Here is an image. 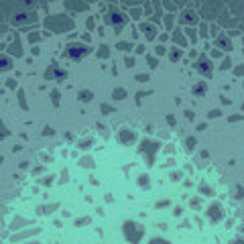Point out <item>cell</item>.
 <instances>
[{
	"label": "cell",
	"mask_w": 244,
	"mask_h": 244,
	"mask_svg": "<svg viewBox=\"0 0 244 244\" xmlns=\"http://www.w3.org/2000/svg\"><path fill=\"white\" fill-rule=\"evenodd\" d=\"M10 59L8 57H0V69H10Z\"/></svg>",
	"instance_id": "cell-3"
},
{
	"label": "cell",
	"mask_w": 244,
	"mask_h": 244,
	"mask_svg": "<svg viewBox=\"0 0 244 244\" xmlns=\"http://www.w3.org/2000/svg\"><path fill=\"white\" fill-rule=\"evenodd\" d=\"M151 244H167V242H163V240H153Z\"/></svg>",
	"instance_id": "cell-10"
},
{
	"label": "cell",
	"mask_w": 244,
	"mask_h": 244,
	"mask_svg": "<svg viewBox=\"0 0 244 244\" xmlns=\"http://www.w3.org/2000/svg\"><path fill=\"white\" fill-rule=\"evenodd\" d=\"M201 92H205V88L204 86H197V88H195V94H201Z\"/></svg>",
	"instance_id": "cell-8"
},
{
	"label": "cell",
	"mask_w": 244,
	"mask_h": 244,
	"mask_svg": "<svg viewBox=\"0 0 244 244\" xmlns=\"http://www.w3.org/2000/svg\"><path fill=\"white\" fill-rule=\"evenodd\" d=\"M124 96H126V92H124V90H116V92H114V98H116V100H122Z\"/></svg>",
	"instance_id": "cell-6"
},
{
	"label": "cell",
	"mask_w": 244,
	"mask_h": 244,
	"mask_svg": "<svg viewBox=\"0 0 244 244\" xmlns=\"http://www.w3.org/2000/svg\"><path fill=\"white\" fill-rule=\"evenodd\" d=\"M108 23H114V24H116V29H120L122 24H124V16H122L120 12H112L110 19H108Z\"/></svg>",
	"instance_id": "cell-2"
},
{
	"label": "cell",
	"mask_w": 244,
	"mask_h": 244,
	"mask_svg": "<svg viewBox=\"0 0 244 244\" xmlns=\"http://www.w3.org/2000/svg\"><path fill=\"white\" fill-rule=\"evenodd\" d=\"M79 100H83V102H90V100H92V92H88V90L79 92Z\"/></svg>",
	"instance_id": "cell-5"
},
{
	"label": "cell",
	"mask_w": 244,
	"mask_h": 244,
	"mask_svg": "<svg viewBox=\"0 0 244 244\" xmlns=\"http://www.w3.org/2000/svg\"><path fill=\"white\" fill-rule=\"evenodd\" d=\"M200 69H201V71H210V63H208V61H201Z\"/></svg>",
	"instance_id": "cell-7"
},
{
	"label": "cell",
	"mask_w": 244,
	"mask_h": 244,
	"mask_svg": "<svg viewBox=\"0 0 244 244\" xmlns=\"http://www.w3.org/2000/svg\"><path fill=\"white\" fill-rule=\"evenodd\" d=\"M0 163H2V157H0Z\"/></svg>",
	"instance_id": "cell-11"
},
{
	"label": "cell",
	"mask_w": 244,
	"mask_h": 244,
	"mask_svg": "<svg viewBox=\"0 0 244 244\" xmlns=\"http://www.w3.org/2000/svg\"><path fill=\"white\" fill-rule=\"evenodd\" d=\"M6 86H8V88H15L16 83H15V79H8V82H6Z\"/></svg>",
	"instance_id": "cell-9"
},
{
	"label": "cell",
	"mask_w": 244,
	"mask_h": 244,
	"mask_svg": "<svg viewBox=\"0 0 244 244\" xmlns=\"http://www.w3.org/2000/svg\"><path fill=\"white\" fill-rule=\"evenodd\" d=\"M88 53V49L83 47V45H71V47H69V55H71V57H82V55H86Z\"/></svg>",
	"instance_id": "cell-1"
},
{
	"label": "cell",
	"mask_w": 244,
	"mask_h": 244,
	"mask_svg": "<svg viewBox=\"0 0 244 244\" xmlns=\"http://www.w3.org/2000/svg\"><path fill=\"white\" fill-rule=\"evenodd\" d=\"M142 29H145V33H146V37H149V39H153V37H155V33H157V31L153 29L151 24H145V27H142Z\"/></svg>",
	"instance_id": "cell-4"
}]
</instances>
